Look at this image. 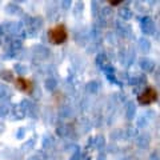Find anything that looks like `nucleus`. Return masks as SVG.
Wrapping results in <instances>:
<instances>
[{"label":"nucleus","mask_w":160,"mask_h":160,"mask_svg":"<svg viewBox=\"0 0 160 160\" xmlns=\"http://www.w3.org/2000/svg\"><path fill=\"white\" fill-rule=\"evenodd\" d=\"M68 38V31L64 24H56L48 29V40L55 46L63 44Z\"/></svg>","instance_id":"nucleus-1"},{"label":"nucleus","mask_w":160,"mask_h":160,"mask_svg":"<svg viewBox=\"0 0 160 160\" xmlns=\"http://www.w3.org/2000/svg\"><path fill=\"white\" fill-rule=\"evenodd\" d=\"M140 104H151L158 100V91L153 87H148L140 96L138 98Z\"/></svg>","instance_id":"nucleus-2"},{"label":"nucleus","mask_w":160,"mask_h":160,"mask_svg":"<svg viewBox=\"0 0 160 160\" xmlns=\"http://www.w3.org/2000/svg\"><path fill=\"white\" fill-rule=\"evenodd\" d=\"M15 87L24 93H31L33 89V83L32 80L27 78H16L15 79Z\"/></svg>","instance_id":"nucleus-3"},{"label":"nucleus","mask_w":160,"mask_h":160,"mask_svg":"<svg viewBox=\"0 0 160 160\" xmlns=\"http://www.w3.org/2000/svg\"><path fill=\"white\" fill-rule=\"evenodd\" d=\"M111 6H119V4H122V0H118V2H109Z\"/></svg>","instance_id":"nucleus-4"}]
</instances>
